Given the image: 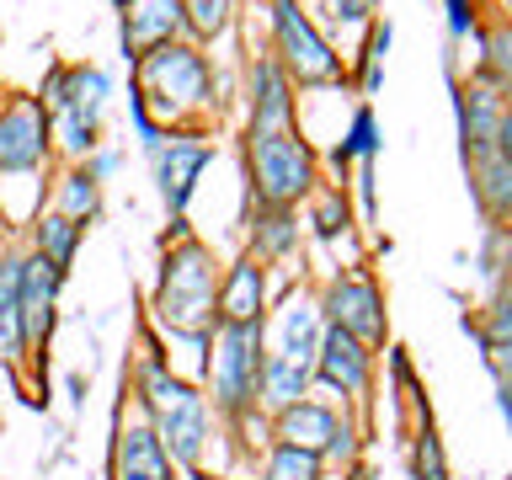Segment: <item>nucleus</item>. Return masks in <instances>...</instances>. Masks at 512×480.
<instances>
[{"label":"nucleus","mask_w":512,"mask_h":480,"mask_svg":"<svg viewBox=\"0 0 512 480\" xmlns=\"http://www.w3.org/2000/svg\"><path fill=\"white\" fill-rule=\"evenodd\" d=\"M155 315H160V326H171L176 336L208 342V331L219 326V278H214V256H208V246L182 240V246L166 256Z\"/></svg>","instance_id":"f257e3e1"},{"label":"nucleus","mask_w":512,"mask_h":480,"mask_svg":"<svg viewBox=\"0 0 512 480\" xmlns=\"http://www.w3.org/2000/svg\"><path fill=\"white\" fill-rule=\"evenodd\" d=\"M139 107H160L166 118L208 107V64L187 43H160L139 54Z\"/></svg>","instance_id":"f03ea898"},{"label":"nucleus","mask_w":512,"mask_h":480,"mask_svg":"<svg viewBox=\"0 0 512 480\" xmlns=\"http://www.w3.org/2000/svg\"><path fill=\"white\" fill-rule=\"evenodd\" d=\"M144 406L160 416V443H171V454L182 464H198L203 454V432H208V411H203V395L187 390L182 379H171L160 363L144 368Z\"/></svg>","instance_id":"7ed1b4c3"},{"label":"nucleus","mask_w":512,"mask_h":480,"mask_svg":"<svg viewBox=\"0 0 512 480\" xmlns=\"http://www.w3.org/2000/svg\"><path fill=\"white\" fill-rule=\"evenodd\" d=\"M251 182L262 192V203L288 208L299 203L315 182V155L294 128H278V134H251Z\"/></svg>","instance_id":"20e7f679"},{"label":"nucleus","mask_w":512,"mask_h":480,"mask_svg":"<svg viewBox=\"0 0 512 480\" xmlns=\"http://www.w3.org/2000/svg\"><path fill=\"white\" fill-rule=\"evenodd\" d=\"M214 400L240 411L262 390V326H214V358H208Z\"/></svg>","instance_id":"39448f33"},{"label":"nucleus","mask_w":512,"mask_h":480,"mask_svg":"<svg viewBox=\"0 0 512 480\" xmlns=\"http://www.w3.org/2000/svg\"><path fill=\"white\" fill-rule=\"evenodd\" d=\"M272 27H278V54L288 64V75H299L304 86H320V80H336L342 59L326 48V38L310 27V16L299 11V0H278L272 6Z\"/></svg>","instance_id":"423d86ee"},{"label":"nucleus","mask_w":512,"mask_h":480,"mask_svg":"<svg viewBox=\"0 0 512 480\" xmlns=\"http://www.w3.org/2000/svg\"><path fill=\"white\" fill-rule=\"evenodd\" d=\"M48 155V107L32 96H16L11 107H0V171H38Z\"/></svg>","instance_id":"0eeeda50"},{"label":"nucleus","mask_w":512,"mask_h":480,"mask_svg":"<svg viewBox=\"0 0 512 480\" xmlns=\"http://www.w3.org/2000/svg\"><path fill=\"white\" fill-rule=\"evenodd\" d=\"M54 294H59V267L48 256H22V294H16V320L22 342L38 347L54 331Z\"/></svg>","instance_id":"6e6552de"},{"label":"nucleus","mask_w":512,"mask_h":480,"mask_svg":"<svg viewBox=\"0 0 512 480\" xmlns=\"http://www.w3.org/2000/svg\"><path fill=\"white\" fill-rule=\"evenodd\" d=\"M326 310H331V326H342L347 336H358V342H384V310H379V294H374V283H363V278H342L331 288V299H326Z\"/></svg>","instance_id":"1a4fd4ad"},{"label":"nucleus","mask_w":512,"mask_h":480,"mask_svg":"<svg viewBox=\"0 0 512 480\" xmlns=\"http://www.w3.org/2000/svg\"><path fill=\"white\" fill-rule=\"evenodd\" d=\"M112 475L118 480H171V459L166 443L150 422H128L118 432V459H112Z\"/></svg>","instance_id":"9d476101"},{"label":"nucleus","mask_w":512,"mask_h":480,"mask_svg":"<svg viewBox=\"0 0 512 480\" xmlns=\"http://www.w3.org/2000/svg\"><path fill=\"white\" fill-rule=\"evenodd\" d=\"M187 22L182 0H128V16H123V43L150 54L160 43H176V27Z\"/></svg>","instance_id":"9b49d317"},{"label":"nucleus","mask_w":512,"mask_h":480,"mask_svg":"<svg viewBox=\"0 0 512 480\" xmlns=\"http://www.w3.org/2000/svg\"><path fill=\"white\" fill-rule=\"evenodd\" d=\"M315 363H320V379L336 384L342 395H358L363 384H368V352H363L358 336H347L342 326H331L326 336H320Z\"/></svg>","instance_id":"f8f14e48"},{"label":"nucleus","mask_w":512,"mask_h":480,"mask_svg":"<svg viewBox=\"0 0 512 480\" xmlns=\"http://www.w3.org/2000/svg\"><path fill=\"white\" fill-rule=\"evenodd\" d=\"M208 166V144L198 134H182L171 139V150H160V192H166L171 214L187 208V192H192V176Z\"/></svg>","instance_id":"ddd939ff"},{"label":"nucleus","mask_w":512,"mask_h":480,"mask_svg":"<svg viewBox=\"0 0 512 480\" xmlns=\"http://www.w3.org/2000/svg\"><path fill=\"white\" fill-rule=\"evenodd\" d=\"M219 326H262V267H256V256L235 262V272L224 278Z\"/></svg>","instance_id":"4468645a"},{"label":"nucleus","mask_w":512,"mask_h":480,"mask_svg":"<svg viewBox=\"0 0 512 480\" xmlns=\"http://www.w3.org/2000/svg\"><path fill=\"white\" fill-rule=\"evenodd\" d=\"M315 352H320V320H315V304L294 299L278 320V347L267 358H283L294 368H315Z\"/></svg>","instance_id":"2eb2a0df"},{"label":"nucleus","mask_w":512,"mask_h":480,"mask_svg":"<svg viewBox=\"0 0 512 480\" xmlns=\"http://www.w3.org/2000/svg\"><path fill=\"white\" fill-rule=\"evenodd\" d=\"M336 432H342V422H336L326 406H310V400H294V406L278 411V438L288 448H310V454H320V448H331Z\"/></svg>","instance_id":"dca6fc26"},{"label":"nucleus","mask_w":512,"mask_h":480,"mask_svg":"<svg viewBox=\"0 0 512 480\" xmlns=\"http://www.w3.org/2000/svg\"><path fill=\"white\" fill-rule=\"evenodd\" d=\"M294 128V102H288V80L272 59L256 64V107H251V134H278Z\"/></svg>","instance_id":"f3484780"},{"label":"nucleus","mask_w":512,"mask_h":480,"mask_svg":"<svg viewBox=\"0 0 512 480\" xmlns=\"http://www.w3.org/2000/svg\"><path fill=\"white\" fill-rule=\"evenodd\" d=\"M459 112H464V150H491L496 144V123H502V96L486 91V86H475V91H464L459 96Z\"/></svg>","instance_id":"a211bd4d"},{"label":"nucleus","mask_w":512,"mask_h":480,"mask_svg":"<svg viewBox=\"0 0 512 480\" xmlns=\"http://www.w3.org/2000/svg\"><path fill=\"white\" fill-rule=\"evenodd\" d=\"M475 176H480V203L496 219H507L512 214V166L496 150H475Z\"/></svg>","instance_id":"6ab92c4d"},{"label":"nucleus","mask_w":512,"mask_h":480,"mask_svg":"<svg viewBox=\"0 0 512 480\" xmlns=\"http://www.w3.org/2000/svg\"><path fill=\"white\" fill-rule=\"evenodd\" d=\"M75 246H80V224L75 219H64V214L38 219V256H48L59 272L75 262Z\"/></svg>","instance_id":"aec40b11"},{"label":"nucleus","mask_w":512,"mask_h":480,"mask_svg":"<svg viewBox=\"0 0 512 480\" xmlns=\"http://www.w3.org/2000/svg\"><path fill=\"white\" fill-rule=\"evenodd\" d=\"M59 214L64 219H75V224H86L96 214V176L91 171H70L64 176V187H59Z\"/></svg>","instance_id":"412c9836"},{"label":"nucleus","mask_w":512,"mask_h":480,"mask_svg":"<svg viewBox=\"0 0 512 480\" xmlns=\"http://www.w3.org/2000/svg\"><path fill=\"white\" fill-rule=\"evenodd\" d=\"M267 480H320V454L310 448H278V454L267 459Z\"/></svg>","instance_id":"4be33fe9"},{"label":"nucleus","mask_w":512,"mask_h":480,"mask_svg":"<svg viewBox=\"0 0 512 480\" xmlns=\"http://www.w3.org/2000/svg\"><path fill=\"white\" fill-rule=\"evenodd\" d=\"M182 11H187V27L198 38H219L230 27V0H182Z\"/></svg>","instance_id":"5701e85b"},{"label":"nucleus","mask_w":512,"mask_h":480,"mask_svg":"<svg viewBox=\"0 0 512 480\" xmlns=\"http://www.w3.org/2000/svg\"><path fill=\"white\" fill-rule=\"evenodd\" d=\"M486 64H491L496 91H507V96H512V27L486 32Z\"/></svg>","instance_id":"b1692460"},{"label":"nucleus","mask_w":512,"mask_h":480,"mask_svg":"<svg viewBox=\"0 0 512 480\" xmlns=\"http://www.w3.org/2000/svg\"><path fill=\"white\" fill-rule=\"evenodd\" d=\"M288 246H294V224H288L283 208H272V219L256 224V251H262V256H283Z\"/></svg>","instance_id":"393cba45"},{"label":"nucleus","mask_w":512,"mask_h":480,"mask_svg":"<svg viewBox=\"0 0 512 480\" xmlns=\"http://www.w3.org/2000/svg\"><path fill=\"white\" fill-rule=\"evenodd\" d=\"M416 464H422V480H448L443 448H438V438H432V432H422V443H416Z\"/></svg>","instance_id":"a878e982"},{"label":"nucleus","mask_w":512,"mask_h":480,"mask_svg":"<svg viewBox=\"0 0 512 480\" xmlns=\"http://www.w3.org/2000/svg\"><path fill=\"white\" fill-rule=\"evenodd\" d=\"M342 155H374V112H358V123H352V139L342 144Z\"/></svg>","instance_id":"bb28decb"},{"label":"nucleus","mask_w":512,"mask_h":480,"mask_svg":"<svg viewBox=\"0 0 512 480\" xmlns=\"http://www.w3.org/2000/svg\"><path fill=\"white\" fill-rule=\"evenodd\" d=\"M491 342H512V283L502 288V299L491 310Z\"/></svg>","instance_id":"cd10ccee"},{"label":"nucleus","mask_w":512,"mask_h":480,"mask_svg":"<svg viewBox=\"0 0 512 480\" xmlns=\"http://www.w3.org/2000/svg\"><path fill=\"white\" fill-rule=\"evenodd\" d=\"M326 11L336 22H363V16L374 11V0H326Z\"/></svg>","instance_id":"c85d7f7f"},{"label":"nucleus","mask_w":512,"mask_h":480,"mask_svg":"<svg viewBox=\"0 0 512 480\" xmlns=\"http://www.w3.org/2000/svg\"><path fill=\"white\" fill-rule=\"evenodd\" d=\"M491 150H496V155H502L507 166H512V107L502 112V123H496V144H491Z\"/></svg>","instance_id":"c756f323"},{"label":"nucleus","mask_w":512,"mask_h":480,"mask_svg":"<svg viewBox=\"0 0 512 480\" xmlns=\"http://www.w3.org/2000/svg\"><path fill=\"white\" fill-rule=\"evenodd\" d=\"M491 368L502 379H512V342H491Z\"/></svg>","instance_id":"7c9ffc66"},{"label":"nucleus","mask_w":512,"mask_h":480,"mask_svg":"<svg viewBox=\"0 0 512 480\" xmlns=\"http://www.w3.org/2000/svg\"><path fill=\"white\" fill-rule=\"evenodd\" d=\"M448 27H454V32L470 27V0H448Z\"/></svg>","instance_id":"2f4dec72"},{"label":"nucleus","mask_w":512,"mask_h":480,"mask_svg":"<svg viewBox=\"0 0 512 480\" xmlns=\"http://www.w3.org/2000/svg\"><path fill=\"white\" fill-rule=\"evenodd\" d=\"M336 219H342V198H326V208H320V230H336Z\"/></svg>","instance_id":"473e14b6"},{"label":"nucleus","mask_w":512,"mask_h":480,"mask_svg":"<svg viewBox=\"0 0 512 480\" xmlns=\"http://www.w3.org/2000/svg\"><path fill=\"white\" fill-rule=\"evenodd\" d=\"M502 411H507V422H512V379H507V390H502Z\"/></svg>","instance_id":"72a5a7b5"},{"label":"nucleus","mask_w":512,"mask_h":480,"mask_svg":"<svg viewBox=\"0 0 512 480\" xmlns=\"http://www.w3.org/2000/svg\"><path fill=\"white\" fill-rule=\"evenodd\" d=\"M0 235H6V214H0Z\"/></svg>","instance_id":"f704fd0d"}]
</instances>
